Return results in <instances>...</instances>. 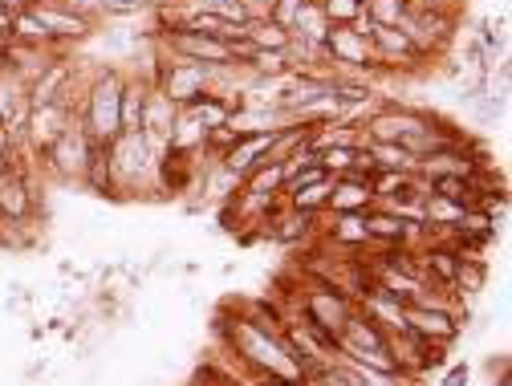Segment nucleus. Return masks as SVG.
I'll use <instances>...</instances> for the list:
<instances>
[{
	"label": "nucleus",
	"instance_id": "20",
	"mask_svg": "<svg viewBox=\"0 0 512 386\" xmlns=\"http://www.w3.org/2000/svg\"><path fill=\"white\" fill-rule=\"evenodd\" d=\"M204 191L212 200H236L240 196V175H232L216 155H212V163H208V171H204Z\"/></svg>",
	"mask_w": 512,
	"mask_h": 386
},
{
	"label": "nucleus",
	"instance_id": "3",
	"mask_svg": "<svg viewBox=\"0 0 512 386\" xmlns=\"http://www.w3.org/2000/svg\"><path fill=\"white\" fill-rule=\"evenodd\" d=\"M106 159H110V175H114V191H131L143 183H159V155L151 151L147 135H118L114 143H106Z\"/></svg>",
	"mask_w": 512,
	"mask_h": 386
},
{
	"label": "nucleus",
	"instance_id": "12",
	"mask_svg": "<svg viewBox=\"0 0 512 386\" xmlns=\"http://www.w3.org/2000/svg\"><path fill=\"white\" fill-rule=\"evenodd\" d=\"M29 212H33L29 179H25V171L9 167L5 175H0V216L5 220H29Z\"/></svg>",
	"mask_w": 512,
	"mask_h": 386
},
{
	"label": "nucleus",
	"instance_id": "29",
	"mask_svg": "<svg viewBox=\"0 0 512 386\" xmlns=\"http://www.w3.org/2000/svg\"><path fill=\"white\" fill-rule=\"evenodd\" d=\"M9 41H13V37H0V66H5V49H9Z\"/></svg>",
	"mask_w": 512,
	"mask_h": 386
},
{
	"label": "nucleus",
	"instance_id": "6",
	"mask_svg": "<svg viewBox=\"0 0 512 386\" xmlns=\"http://www.w3.org/2000/svg\"><path fill=\"white\" fill-rule=\"evenodd\" d=\"M155 90L171 102V106H191L200 102L208 90H212V66H196V61H175V57H163V70L155 78Z\"/></svg>",
	"mask_w": 512,
	"mask_h": 386
},
{
	"label": "nucleus",
	"instance_id": "1",
	"mask_svg": "<svg viewBox=\"0 0 512 386\" xmlns=\"http://www.w3.org/2000/svg\"><path fill=\"white\" fill-rule=\"evenodd\" d=\"M122 82L126 74L118 66H106L90 78L86 94H82V106H78V122H82V131L106 147L122 135V118H118V106H122Z\"/></svg>",
	"mask_w": 512,
	"mask_h": 386
},
{
	"label": "nucleus",
	"instance_id": "23",
	"mask_svg": "<svg viewBox=\"0 0 512 386\" xmlns=\"http://www.w3.org/2000/svg\"><path fill=\"white\" fill-rule=\"evenodd\" d=\"M322 13L330 25H354L366 13V0H322Z\"/></svg>",
	"mask_w": 512,
	"mask_h": 386
},
{
	"label": "nucleus",
	"instance_id": "25",
	"mask_svg": "<svg viewBox=\"0 0 512 386\" xmlns=\"http://www.w3.org/2000/svg\"><path fill=\"white\" fill-rule=\"evenodd\" d=\"M151 0H102V17H135V13H147Z\"/></svg>",
	"mask_w": 512,
	"mask_h": 386
},
{
	"label": "nucleus",
	"instance_id": "26",
	"mask_svg": "<svg viewBox=\"0 0 512 386\" xmlns=\"http://www.w3.org/2000/svg\"><path fill=\"white\" fill-rule=\"evenodd\" d=\"M443 386H468V366H452V374L443 378Z\"/></svg>",
	"mask_w": 512,
	"mask_h": 386
},
{
	"label": "nucleus",
	"instance_id": "18",
	"mask_svg": "<svg viewBox=\"0 0 512 386\" xmlns=\"http://www.w3.org/2000/svg\"><path fill=\"white\" fill-rule=\"evenodd\" d=\"M244 29V41H248V49H289V33L285 29H277L269 17H252V21H244L240 25Z\"/></svg>",
	"mask_w": 512,
	"mask_h": 386
},
{
	"label": "nucleus",
	"instance_id": "28",
	"mask_svg": "<svg viewBox=\"0 0 512 386\" xmlns=\"http://www.w3.org/2000/svg\"><path fill=\"white\" fill-rule=\"evenodd\" d=\"M0 37H13V13L0 9Z\"/></svg>",
	"mask_w": 512,
	"mask_h": 386
},
{
	"label": "nucleus",
	"instance_id": "22",
	"mask_svg": "<svg viewBox=\"0 0 512 386\" xmlns=\"http://www.w3.org/2000/svg\"><path fill=\"white\" fill-rule=\"evenodd\" d=\"M330 236H334V244H346V248H354V244H370V232H366V216H358V212L334 216V228H330Z\"/></svg>",
	"mask_w": 512,
	"mask_h": 386
},
{
	"label": "nucleus",
	"instance_id": "33",
	"mask_svg": "<svg viewBox=\"0 0 512 386\" xmlns=\"http://www.w3.org/2000/svg\"><path fill=\"white\" fill-rule=\"evenodd\" d=\"M0 220H5V216H0Z\"/></svg>",
	"mask_w": 512,
	"mask_h": 386
},
{
	"label": "nucleus",
	"instance_id": "32",
	"mask_svg": "<svg viewBox=\"0 0 512 386\" xmlns=\"http://www.w3.org/2000/svg\"><path fill=\"white\" fill-rule=\"evenodd\" d=\"M496 386H512V382H508V378H500V382H496Z\"/></svg>",
	"mask_w": 512,
	"mask_h": 386
},
{
	"label": "nucleus",
	"instance_id": "8",
	"mask_svg": "<svg viewBox=\"0 0 512 386\" xmlns=\"http://www.w3.org/2000/svg\"><path fill=\"white\" fill-rule=\"evenodd\" d=\"M29 13L45 29V37H49L53 49L70 45V41L78 45V41H90L94 37V21L82 17V13H74V9H66V5H57V0H37V5H29Z\"/></svg>",
	"mask_w": 512,
	"mask_h": 386
},
{
	"label": "nucleus",
	"instance_id": "15",
	"mask_svg": "<svg viewBox=\"0 0 512 386\" xmlns=\"http://www.w3.org/2000/svg\"><path fill=\"white\" fill-rule=\"evenodd\" d=\"M175 114H179V106H171V102L151 86V90H147V102H143V122H139V131H143V135H155V139H167Z\"/></svg>",
	"mask_w": 512,
	"mask_h": 386
},
{
	"label": "nucleus",
	"instance_id": "5",
	"mask_svg": "<svg viewBox=\"0 0 512 386\" xmlns=\"http://www.w3.org/2000/svg\"><path fill=\"white\" fill-rule=\"evenodd\" d=\"M94 151H98V143L82 131V122L74 118L66 131H61V139L45 151V167L57 175V179H74V183H82L86 179V171H90V163H94Z\"/></svg>",
	"mask_w": 512,
	"mask_h": 386
},
{
	"label": "nucleus",
	"instance_id": "14",
	"mask_svg": "<svg viewBox=\"0 0 512 386\" xmlns=\"http://www.w3.org/2000/svg\"><path fill=\"white\" fill-rule=\"evenodd\" d=\"M147 90L151 82H143L139 74H126L122 82V106H118V118H122V135H135L139 122H143V102H147Z\"/></svg>",
	"mask_w": 512,
	"mask_h": 386
},
{
	"label": "nucleus",
	"instance_id": "4",
	"mask_svg": "<svg viewBox=\"0 0 512 386\" xmlns=\"http://www.w3.org/2000/svg\"><path fill=\"white\" fill-rule=\"evenodd\" d=\"M155 41H159L163 57H175V61H196V66H232V61H240L232 45H224V41H216V37H208V33L163 29Z\"/></svg>",
	"mask_w": 512,
	"mask_h": 386
},
{
	"label": "nucleus",
	"instance_id": "19",
	"mask_svg": "<svg viewBox=\"0 0 512 386\" xmlns=\"http://www.w3.org/2000/svg\"><path fill=\"white\" fill-rule=\"evenodd\" d=\"M330 29H334V25L326 21V13H322V9H317V5H305L289 37H293V41H305V45H326Z\"/></svg>",
	"mask_w": 512,
	"mask_h": 386
},
{
	"label": "nucleus",
	"instance_id": "27",
	"mask_svg": "<svg viewBox=\"0 0 512 386\" xmlns=\"http://www.w3.org/2000/svg\"><path fill=\"white\" fill-rule=\"evenodd\" d=\"M0 9H5V13H13V17H17V13H25L29 5H25V0H0Z\"/></svg>",
	"mask_w": 512,
	"mask_h": 386
},
{
	"label": "nucleus",
	"instance_id": "2",
	"mask_svg": "<svg viewBox=\"0 0 512 386\" xmlns=\"http://www.w3.org/2000/svg\"><path fill=\"white\" fill-rule=\"evenodd\" d=\"M435 122H439V118L427 114V110H415V106H403V102H387V98H382V106L362 122V135H366V143H399V147L407 151L419 135L431 131Z\"/></svg>",
	"mask_w": 512,
	"mask_h": 386
},
{
	"label": "nucleus",
	"instance_id": "24",
	"mask_svg": "<svg viewBox=\"0 0 512 386\" xmlns=\"http://www.w3.org/2000/svg\"><path fill=\"white\" fill-rule=\"evenodd\" d=\"M301 9H305V0H273V5L265 9V17L277 25V29H285V33H293V25H297V17H301Z\"/></svg>",
	"mask_w": 512,
	"mask_h": 386
},
{
	"label": "nucleus",
	"instance_id": "10",
	"mask_svg": "<svg viewBox=\"0 0 512 386\" xmlns=\"http://www.w3.org/2000/svg\"><path fill=\"white\" fill-rule=\"evenodd\" d=\"M269 147H273V135H244V139H232V147L220 155V163L232 171V175H248L261 163H269Z\"/></svg>",
	"mask_w": 512,
	"mask_h": 386
},
{
	"label": "nucleus",
	"instance_id": "31",
	"mask_svg": "<svg viewBox=\"0 0 512 386\" xmlns=\"http://www.w3.org/2000/svg\"><path fill=\"white\" fill-rule=\"evenodd\" d=\"M305 5H317V9H322V0H305Z\"/></svg>",
	"mask_w": 512,
	"mask_h": 386
},
{
	"label": "nucleus",
	"instance_id": "9",
	"mask_svg": "<svg viewBox=\"0 0 512 386\" xmlns=\"http://www.w3.org/2000/svg\"><path fill=\"white\" fill-rule=\"evenodd\" d=\"M74 118H78V114H74L70 106H61V102H53V106H33V110H29V122H25V139H21V147L45 155V151L61 139V131H66Z\"/></svg>",
	"mask_w": 512,
	"mask_h": 386
},
{
	"label": "nucleus",
	"instance_id": "16",
	"mask_svg": "<svg viewBox=\"0 0 512 386\" xmlns=\"http://www.w3.org/2000/svg\"><path fill=\"white\" fill-rule=\"evenodd\" d=\"M240 191H252V196H285V167L277 159L261 163L240 179Z\"/></svg>",
	"mask_w": 512,
	"mask_h": 386
},
{
	"label": "nucleus",
	"instance_id": "13",
	"mask_svg": "<svg viewBox=\"0 0 512 386\" xmlns=\"http://www.w3.org/2000/svg\"><path fill=\"white\" fill-rule=\"evenodd\" d=\"M362 151H366L374 171H387V175H415L419 171V159L411 151H403L399 143H366Z\"/></svg>",
	"mask_w": 512,
	"mask_h": 386
},
{
	"label": "nucleus",
	"instance_id": "11",
	"mask_svg": "<svg viewBox=\"0 0 512 386\" xmlns=\"http://www.w3.org/2000/svg\"><path fill=\"white\" fill-rule=\"evenodd\" d=\"M362 216H366L370 244H403V240L415 236V224H423V220H407V216L387 212V208H378V204L370 212H362Z\"/></svg>",
	"mask_w": 512,
	"mask_h": 386
},
{
	"label": "nucleus",
	"instance_id": "7",
	"mask_svg": "<svg viewBox=\"0 0 512 386\" xmlns=\"http://www.w3.org/2000/svg\"><path fill=\"white\" fill-rule=\"evenodd\" d=\"M301 326H309V330H317V334H326L334 346H338V338H342V330H346V321L354 317V305L334 289V285H317L313 293H305V305H301Z\"/></svg>",
	"mask_w": 512,
	"mask_h": 386
},
{
	"label": "nucleus",
	"instance_id": "17",
	"mask_svg": "<svg viewBox=\"0 0 512 386\" xmlns=\"http://www.w3.org/2000/svg\"><path fill=\"white\" fill-rule=\"evenodd\" d=\"M330 191H334V175H330V179H322V183H309V187H297V191H289V196H285V204H289L293 212L322 216V212L330 208Z\"/></svg>",
	"mask_w": 512,
	"mask_h": 386
},
{
	"label": "nucleus",
	"instance_id": "30",
	"mask_svg": "<svg viewBox=\"0 0 512 386\" xmlns=\"http://www.w3.org/2000/svg\"><path fill=\"white\" fill-rule=\"evenodd\" d=\"M411 5H447V0H411Z\"/></svg>",
	"mask_w": 512,
	"mask_h": 386
},
{
	"label": "nucleus",
	"instance_id": "21",
	"mask_svg": "<svg viewBox=\"0 0 512 386\" xmlns=\"http://www.w3.org/2000/svg\"><path fill=\"white\" fill-rule=\"evenodd\" d=\"M411 13V0H366V21L382 25V29H399L403 17Z\"/></svg>",
	"mask_w": 512,
	"mask_h": 386
}]
</instances>
